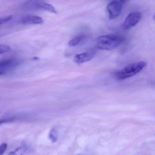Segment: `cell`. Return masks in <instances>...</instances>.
<instances>
[{
  "instance_id": "6da1fadb",
  "label": "cell",
  "mask_w": 155,
  "mask_h": 155,
  "mask_svg": "<svg viewBox=\"0 0 155 155\" xmlns=\"http://www.w3.org/2000/svg\"><path fill=\"white\" fill-rule=\"evenodd\" d=\"M125 41L123 36L115 35H103L96 40V46L100 50H111L120 46Z\"/></svg>"
},
{
  "instance_id": "7a4b0ae2",
  "label": "cell",
  "mask_w": 155,
  "mask_h": 155,
  "mask_svg": "<svg viewBox=\"0 0 155 155\" xmlns=\"http://www.w3.org/2000/svg\"><path fill=\"white\" fill-rule=\"evenodd\" d=\"M146 66V63L144 61L131 64L116 72L114 74L115 77L119 80H124L134 76L144 69Z\"/></svg>"
},
{
  "instance_id": "3957f363",
  "label": "cell",
  "mask_w": 155,
  "mask_h": 155,
  "mask_svg": "<svg viewBox=\"0 0 155 155\" xmlns=\"http://www.w3.org/2000/svg\"><path fill=\"white\" fill-rule=\"evenodd\" d=\"M30 8L34 10H41L57 14V12L53 6L50 4L40 0H32L28 3Z\"/></svg>"
},
{
  "instance_id": "277c9868",
  "label": "cell",
  "mask_w": 155,
  "mask_h": 155,
  "mask_svg": "<svg viewBox=\"0 0 155 155\" xmlns=\"http://www.w3.org/2000/svg\"><path fill=\"white\" fill-rule=\"evenodd\" d=\"M123 2L118 1H114L107 5V9L109 19H115L118 17L123 9Z\"/></svg>"
},
{
  "instance_id": "5b68a950",
  "label": "cell",
  "mask_w": 155,
  "mask_h": 155,
  "mask_svg": "<svg viewBox=\"0 0 155 155\" xmlns=\"http://www.w3.org/2000/svg\"><path fill=\"white\" fill-rule=\"evenodd\" d=\"M141 14L140 12H136L129 14L126 18L123 27L125 30H128L135 26L141 20Z\"/></svg>"
},
{
  "instance_id": "8992f818",
  "label": "cell",
  "mask_w": 155,
  "mask_h": 155,
  "mask_svg": "<svg viewBox=\"0 0 155 155\" xmlns=\"http://www.w3.org/2000/svg\"><path fill=\"white\" fill-rule=\"evenodd\" d=\"M96 51L94 50L76 54L74 58V61L77 64L87 62L92 60L95 55Z\"/></svg>"
},
{
  "instance_id": "52a82bcc",
  "label": "cell",
  "mask_w": 155,
  "mask_h": 155,
  "mask_svg": "<svg viewBox=\"0 0 155 155\" xmlns=\"http://www.w3.org/2000/svg\"><path fill=\"white\" fill-rule=\"evenodd\" d=\"M21 22L22 24H41L43 23L44 20L42 17L37 15H27L22 17Z\"/></svg>"
},
{
  "instance_id": "ba28073f",
  "label": "cell",
  "mask_w": 155,
  "mask_h": 155,
  "mask_svg": "<svg viewBox=\"0 0 155 155\" xmlns=\"http://www.w3.org/2000/svg\"><path fill=\"white\" fill-rule=\"evenodd\" d=\"M19 63V61L16 59H9L0 61V69L5 71L12 70L18 66Z\"/></svg>"
},
{
  "instance_id": "9c48e42d",
  "label": "cell",
  "mask_w": 155,
  "mask_h": 155,
  "mask_svg": "<svg viewBox=\"0 0 155 155\" xmlns=\"http://www.w3.org/2000/svg\"><path fill=\"white\" fill-rule=\"evenodd\" d=\"M85 38V36L84 35H80L76 37H74L73 39L69 41L68 45L69 46L74 47L76 46L80 43Z\"/></svg>"
},
{
  "instance_id": "30bf717a",
  "label": "cell",
  "mask_w": 155,
  "mask_h": 155,
  "mask_svg": "<svg viewBox=\"0 0 155 155\" xmlns=\"http://www.w3.org/2000/svg\"><path fill=\"white\" fill-rule=\"evenodd\" d=\"M49 138L52 143H55L58 138V132L55 128H53L49 134Z\"/></svg>"
},
{
  "instance_id": "8fae6325",
  "label": "cell",
  "mask_w": 155,
  "mask_h": 155,
  "mask_svg": "<svg viewBox=\"0 0 155 155\" xmlns=\"http://www.w3.org/2000/svg\"><path fill=\"white\" fill-rule=\"evenodd\" d=\"M26 150V147L24 146L17 148L15 151L9 153V155H23Z\"/></svg>"
},
{
  "instance_id": "7c38bea8",
  "label": "cell",
  "mask_w": 155,
  "mask_h": 155,
  "mask_svg": "<svg viewBox=\"0 0 155 155\" xmlns=\"http://www.w3.org/2000/svg\"><path fill=\"white\" fill-rule=\"evenodd\" d=\"M11 48L5 45H0V54L10 51Z\"/></svg>"
},
{
  "instance_id": "4fadbf2b",
  "label": "cell",
  "mask_w": 155,
  "mask_h": 155,
  "mask_svg": "<svg viewBox=\"0 0 155 155\" xmlns=\"http://www.w3.org/2000/svg\"><path fill=\"white\" fill-rule=\"evenodd\" d=\"M13 19V16L12 15H8L4 18H0V25L8 22L9 21Z\"/></svg>"
},
{
  "instance_id": "5bb4252c",
  "label": "cell",
  "mask_w": 155,
  "mask_h": 155,
  "mask_svg": "<svg viewBox=\"0 0 155 155\" xmlns=\"http://www.w3.org/2000/svg\"><path fill=\"white\" fill-rule=\"evenodd\" d=\"M7 148V144L3 143L0 145V155H2L4 153Z\"/></svg>"
},
{
  "instance_id": "9a60e30c",
  "label": "cell",
  "mask_w": 155,
  "mask_h": 155,
  "mask_svg": "<svg viewBox=\"0 0 155 155\" xmlns=\"http://www.w3.org/2000/svg\"><path fill=\"white\" fill-rule=\"evenodd\" d=\"M11 121V119H2V120H0V125L4 124V123H7V122H10Z\"/></svg>"
},
{
  "instance_id": "2e32d148",
  "label": "cell",
  "mask_w": 155,
  "mask_h": 155,
  "mask_svg": "<svg viewBox=\"0 0 155 155\" xmlns=\"http://www.w3.org/2000/svg\"><path fill=\"white\" fill-rule=\"evenodd\" d=\"M5 73H6V71L0 69V76L4 75V74H5Z\"/></svg>"
},
{
  "instance_id": "e0dca14e",
  "label": "cell",
  "mask_w": 155,
  "mask_h": 155,
  "mask_svg": "<svg viewBox=\"0 0 155 155\" xmlns=\"http://www.w3.org/2000/svg\"><path fill=\"white\" fill-rule=\"evenodd\" d=\"M129 1V0H118V1L122 2H127V1Z\"/></svg>"
},
{
  "instance_id": "ac0fdd59",
  "label": "cell",
  "mask_w": 155,
  "mask_h": 155,
  "mask_svg": "<svg viewBox=\"0 0 155 155\" xmlns=\"http://www.w3.org/2000/svg\"><path fill=\"white\" fill-rule=\"evenodd\" d=\"M153 20H154L155 21V14L154 15V16H153Z\"/></svg>"
},
{
  "instance_id": "d6986e66",
  "label": "cell",
  "mask_w": 155,
  "mask_h": 155,
  "mask_svg": "<svg viewBox=\"0 0 155 155\" xmlns=\"http://www.w3.org/2000/svg\"></svg>"
}]
</instances>
